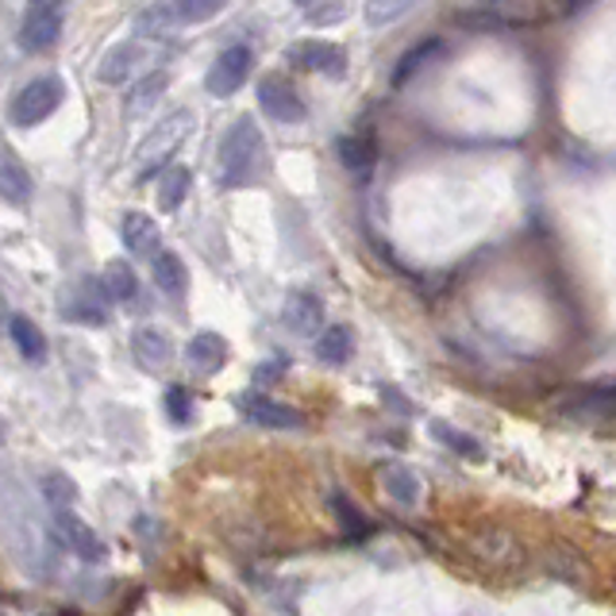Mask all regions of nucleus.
Segmentation results:
<instances>
[{"mask_svg": "<svg viewBox=\"0 0 616 616\" xmlns=\"http://www.w3.org/2000/svg\"><path fill=\"white\" fill-rule=\"evenodd\" d=\"M262 166H266V139H262V128L251 120V116H239L232 128L224 131L216 146V189L224 193H236V189H247L259 181Z\"/></svg>", "mask_w": 616, "mask_h": 616, "instance_id": "1", "label": "nucleus"}, {"mask_svg": "<svg viewBox=\"0 0 616 616\" xmlns=\"http://www.w3.org/2000/svg\"><path fill=\"white\" fill-rule=\"evenodd\" d=\"M193 120H197V116L189 112V108H178V112H170L166 120H158L151 131H146L143 143L135 146L139 181L154 178L158 170H166V166H170V158L178 154V146L186 143L189 131H193Z\"/></svg>", "mask_w": 616, "mask_h": 616, "instance_id": "2", "label": "nucleus"}, {"mask_svg": "<svg viewBox=\"0 0 616 616\" xmlns=\"http://www.w3.org/2000/svg\"><path fill=\"white\" fill-rule=\"evenodd\" d=\"M4 535H9V547H16V562L27 574H47V532L39 528V520L32 512L20 509L16 497L4 501Z\"/></svg>", "mask_w": 616, "mask_h": 616, "instance_id": "3", "label": "nucleus"}, {"mask_svg": "<svg viewBox=\"0 0 616 616\" xmlns=\"http://www.w3.org/2000/svg\"><path fill=\"white\" fill-rule=\"evenodd\" d=\"M62 100H66L62 78H55V73H47V78H32L9 105L12 128H39L43 120H50V116L62 108Z\"/></svg>", "mask_w": 616, "mask_h": 616, "instance_id": "4", "label": "nucleus"}, {"mask_svg": "<svg viewBox=\"0 0 616 616\" xmlns=\"http://www.w3.org/2000/svg\"><path fill=\"white\" fill-rule=\"evenodd\" d=\"M66 27V4L55 0H27L24 24H20V47L32 50V55H47L58 39H62Z\"/></svg>", "mask_w": 616, "mask_h": 616, "instance_id": "5", "label": "nucleus"}, {"mask_svg": "<svg viewBox=\"0 0 616 616\" xmlns=\"http://www.w3.org/2000/svg\"><path fill=\"white\" fill-rule=\"evenodd\" d=\"M251 66H254V50L244 47V43L220 50L216 62H212L209 73H204V90H209L212 97H236V93L247 85Z\"/></svg>", "mask_w": 616, "mask_h": 616, "instance_id": "6", "label": "nucleus"}, {"mask_svg": "<svg viewBox=\"0 0 616 616\" xmlns=\"http://www.w3.org/2000/svg\"><path fill=\"white\" fill-rule=\"evenodd\" d=\"M105 297H108V289L100 277H78L62 297V317L78 320V324H90V328H105L108 324Z\"/></svg>", "mask_w": 616, "mask_h": 616, "instance_id": "7", "label": "nucleus"}, {"mask_svg": "<svg viewBox=\"0 0 616 616\" xmlns=\"http://www.w3.org/2000/svg\"><path fill=\"white\" fill-rule=\"evenodd\" d=\"M239 413L254 424V428L266 431H300L305 428V413H297L293 405H282V401L266 398V393H239Z\"/></svg>", "mask_w": 616, "mask_h": 616, "instance_id": "8", "label": "nucleus"}, {"mask_svg": "<svg viewBox=\"0 0 616 616\" xmlns=\"http://www.w3.org/2000/svg\"><path fill=\"white\" fill-rule=\"evenodd\" d=\"M154 62V55L151 50L143 47V35L139 39H123V43H116L112 50H108L105 58H100V66H97V78L105 85H123V82H131L143 66H151Z\"/></svg>", "mask_w": 616, "mask_h": 616, "instance_id": "9", "label": "nucleus"}, {"mask_svg": "<svg viewBox=\"0 0 616 616\" xmlns=\"http://www.w3.org/2000/svg\"><path fill=\"white\" fill-rule=\"evenodd\" d=\"M289 66L305 73H328V78H343L347 73V55L328 39H300L289 47Z\"/></svg>", "mask_w": 616, "mask_h": 616, "instance_id": "10", "label": "nucleus"}, {"mask_svg": "<svg viewBox=\"0 0 616 616\" xmlns=\"http://www.w3.org/2000/svg\"><path fill=\"white\" fill-rule=\"evenodd\" d=\"M259 105H262V112L277 123H300L308 116L305 97H300L285 78H266V82H259Z\"/></svg>", "mask_w": 616, "mask_h": 616, "instance_id": "11", "label": "nucleus"}, {"mask_svg": "<svg viewBox=\"0 0 616 616\" xmlns=\"http://www.w3.org/2000/svg\"><path fill=\"white\" fill-rule=\"evenodd\" d=\"M55 528H58V540H62V544L70 547V552L78 555L82 562H100L108 555L105 540H100V535L93 532L82 517H73L70 509L55 512Z\"/></svg>", "mask_w": 616, "mask_h": 616, "instance_id": "12", "label": "nucleus"}, {"mask_svg": "<svg viewBox=\"0 0 616 616\" xmlns=\"http://www.w3.org/2000/svg\"><path fill=\"white\" fill-rule=\"evenodd\" d=\"M120 239L135 259H154L158 247H163V232H158V220L151 212H123L120 216Z\"/></svg>", "mask_w": 616, "mask_h": 616, "instance_id": "13", "label": "nucleus"}, {"mask_svg": "<svg viewBox=\"0 0 616 616\" xmlns=\"http://www.w3.org/2000/svg\"><path fill=\"white\" fill-rule=\"evenodd\" d=\"M131 355H135V366L146 374H158L170 366L174 358V340L163 332V328H139L135 335H131Z\"/></svg>", "mask_w": 616, "mask_h": 616, "instance_id": "14", "label": "nucleus"}, {"mask_svg": "<svg viewBox=\"0 0 616 616\" xmlns=\"http://www.w3.org/2000/svg\"><path fill=\"white\" fill-rule=\"evenodd\" d=\"M282 324L289 328L293 335H312L320 324H324V300L308 289L289 293V297H285V308H282Z\"/></svg>", "mask_w": 616, "mask_h": 616, "instance_id": "15", "label": "nucleus"}, {"mask_svg": "<svg viewBox=\"0 0 616 616\" xmlns=\"http://www.w3.org/2000/svg\"><path fill=\"white\" fill-rule=\"evenodd\" d=\"M378 486H381V494L390 497L393 505H401V509H416V505H420V497H424L420 474H416L413 466H401V462H393V466H381Z\"/></svg>", "mask_w": 616, "mask_h": 616, "instance_id": "16", "label": "nucleus"}, {"mask_svg": "<svg viewBox=\"0 0 616 616\" xmlns=\"http://www.w3.org/2000/svg\"><path fill=\"white\" fill-rule=\"evenodd\" d=\"M471 547L478 552V559L494 562V567H517L524 562V552H520L517 535H509L505 528H482L471 540Z\"/></svg>", "mask_w": 616, "mask_h": 616, "instance_id": "17", "label": "nucleus"}, {"mask_svg": "<svg viewBox=\"0 0 616 616\" xmlns=\"http://www.w3.org/2000/svg\"><path fill=\"white\" fill-rule=\"evenodd\" d=\"M186 363L193 366L201 378H212V374L220 370V366L227 363V343L224 335L216 332H197L193 340L186 343Z\"/></svg>", "mask_w": 616, "mask_h": 616, "instance_id": "18", "label": "nucleus"}, {"mask_svg": "<svg viewBox=\"0 0 616 616\" xmlns=\"http://www.w3.org/2000/svg\"><path fill=\"white\" fill-rule=\"evenodd\" d=\"M32 174H27V166L20 163V154L12 151V146H4V154H0V197L9 204H27L32 201Z\"/></svg>", "mask_w": 616, "mask_h": 616, "instance_id": "19", "label": "nucleus"}, {"mask_svg": "<svg viewBox=\"0 0 616 616\" xmlns=\"http://www.w3.org/2000/svg\"><path fill=\"white\" fill-rule=\"evenodd\" d=\"M151 277H154V289L166 293V297H181L189 285V270L186 262L178 259L174 251H158L151 259Z\"/></svg>", "mask_w": 616, "mask_h": 616, "instance_id": "20", "label": "nucleus"}, {"mask_svg": "<svg viewBox=\"0 0 616 616\" xmlns=\"http://www.w3.org/2000/svg\"><path fill=\"white\" fill-rule=\"evenodd\" d=\"M166 90H170V73H166V70L146 73L143 82H139L135 90L123 97V116H131V120H135V116H143L146 108H154V100L163 97Z\"/></svg>", "mask_w": 616, "mask_h": 616, "instance_id": "21", "label": "nucleus"}, {"mask_svg": "<svg viewBox=\"0 0 616 616\" xmlns=\"http://www.w3.org/2000/svg\"><path fill=\"white\" fill-rule=\"evenodd\" d=\"M9 335L27 363H43L47 358V335L39 332V324H32V317H20V312L9 317Z\"/></svg>", "mask_w": 616, "mask_h": 616, "instance_id": "22", "label": "nucleus"}, {"mask_svg": "<svg viewBox=\"0 0 616 616\" xmlns=\"http://www.w3.org/2000/svg\"><path fill=\"white\" fill-rule=\"evenodd\" d=\"M317 358L324 366H343V363H351V355H355V332H351L347 324H335V328H328L324 335L317 340Z\"/></svg>", "mask_w": 616, "mask_h": 616, "instance_id": "23", "label": "nucleus"}, {"mask_svg": "<svg viewBox=\"0 0 616 616\" xmlns=\"http://www.w3.org/2000/svg\"><path fill=\"white\" fill-rule=\"evenodd\" d=\"M189 189H193V170L189 166H166L163 178H158V209L163 212H174L181 201L189 197Z\"/></svg>", "mask_w": 616, "mask_h": 616, "instance_id": "24", "label": "nucleus"}, {"mask_svg": "<svg viewBox=\"0 0 616 616\" xmlns=\"http://www.w3.org/2000/svg\"><path fill=\"white\" fill-rule=\"evenodd\" d=\"M570 413L578 416H613L616 413V386H590V390H578L567 401Z\"/></svg>", "mask_w": 616, "mask_h": 616, "instance_id": "25", "label": "nucleus"}, {"mask_svg": "<svg viewBox=\"0 0 616 616\" xmlns=\"http://www.w3.org/2000/svg\"><path fill=\"white\" fill-rule=\"evenodd\" d=\"M39 494L55 512L73 509V501H78V482H73L70 474H62V471H50V474H43V478H39Z\"/></svg>", "mask_w": 616, "mask_h": 616, "instance_id": "26", "label": "nucleus"}, {"mask_svg": "<svg viewBox=\"0 0 616 616\" xmlns=\"http://www.w3.org/2000/svg\"><path fill=\"white\" fill-rule=\"evenodd\" d=\"M100 282H105V289H108V300H135V293H139V277H135V270L128 266L123 259H112L105 266V274H100Z\"/></svg>", "mask_w": 616, "mask_h": 616, "instance_id": "27", "label": "nucleus"}, {"mask_svg": "<svg viewBox=\"0 0 616 616\" xmlns=\"http://www.w3.org/2000/svg\"><path fill=\"white\" fill-rule=\"evenodd\" d=\"M424 0H366L363 4V16L370 27H390L398 24L401 16H408V12L420 9Z\"/></svg>", "mask_w": 616, "mask_h": 616, "instance_id": "28", "label": "nucleus"}, {"mask_svg": "<svg viewBox=\"0 0 616 616\" xmlns=\"http://www.w3.org/2000/svg\"><path fill=\"white\" fill-rule=\"evenodd\" d=\"M340 151V163L347 166L351 174H370L374 170V143L366 135H343L335 143Z\"/></svg>", "mask_w": 616, "mask_h": 616, "instance_id": "29", "label": "nucleus"}, {"mask_svg": "<svg viewBox=\"0 0 616 616\" xmlns=\"http://www.w3.org/2000/svg\"><path fill=\"white\" fill-rule=\"evenodd\" d=\"M428 431H431V436H436L443 447H451L454 454H462V459H474V462H478L482 454H486V451H482L478 439L466 436V431H459V428H451V424H447V420H431V424H428Z\"/></svg>", "mask_w": 616, "mask_h": 616, "instance_id": "30", "label": "nucleus"}, {"mask_svg": "<svg viewBox=\"0 0 616 616\" xmlns=\"http://www.w3.org/2000/svg\"><path fill=\"white\" fill-rule=\"evenodd\" d=\"M439 47H443L439 39H424V43H416L408 55H401L398 58V70H393V85H405L413 73H420V66H428L431 58L439 55Z\"/></svg>", "mask_w": 616, "mask_h": 616, "instance_id": "31", "label": "nucleus"}, {"mask_svg": "<svg viewBox=\"0 0 616 616\" xmlns=\"http://www.w3.org/2000/svg\"><path fill=\"white\" fill-rule=\"evenodd\" d=\"M232 0H170V12L178 24H204V20L220 16Z\"/></svg>", "mask_w": 616, "mask_h": 616, "instance_id": "32", "label": "nucleus"}, {"mask_svg": "<svg viewBox=\"0 0 616 616\" xmlns=\"http://www.w3.org/2000/svg\"><path fill=\"white\" fill-rule=\"evenodd\" d=\"M547 570H552L555 578H562V582H574V585L590 578L585 559L578 552H570V547H552V555H547Z\"/></svg>", "mask_w": 616, "mask_h": 616, "instance_id": "33", "label": "nucleus"}, {"mask_svg": "<svg viewBox=\"0 0 616 616\" xmlns=\"http://www.w3.org/2000/svg\"><path fill=\"white\" fill-rule=\"evenodd\" d=\"M332 509H335V517L343 520V528H347V535H366V520H363V512L355 509V505L347 501V494H340V489H335L332 494Z\"/></svg>", "mask_w": 616, "mask_h": 616, "instance_id": "34", "label": "nucleus"}, {"mask_svg": "<svg viewBox=\"0 0 616 616\" xmlns=\"http://www.w3.org/2000/svg\"><path fill=\"white\" fill-rule=\"evenodd\" d=\"M166 413H170L174 424H189L193 420V398H189L181 386H174V390L166 393Z\"/></svg>", "mask_w": 616, "mask_h": 616, "instance_id": "35", "label": "nucleus"}, {"mask_svg": "<svg viewBox=\"0 0 616 616\" xmlns=\"http://www.w3.org/2000/svg\"><path fill=\"white\" fill-rule=\"evenodd\" d=\"M308 20H312V24H335V20H347V4H332V9L328 12H308Z\"/></svg>", "mask_w": 616, "mask_h": 616, "instance_id": "36", "label": "nucleus"}, {"mask_svg": "<svg viewBox=\"0 0 616 616\" xmlns=\"http://www.w3.org/2000/svg\"><path fill=\"white\" fill-rule=\"evenodd\" d=\"M562 4H567V9H582L585 0H562Z\"/></svg>", "mask_w": 616, "mask_h": 616, "instance_id": "37", "label": "nucleus"}, {"mask_svg": "<svg viewBox=\"0 0 616 616\" xmlns=\"http://www.w3.org/2000/svg\"><path fill=\"white\" fill-rule=\"evenodd\" d=\"M293 4H300V9H308V4H317V0H293Z\"/></svg>", "mask_w": 616, "mask_h": 616, "instance_id": "38", "label": "nucleus"}, {"mask_svg": "<svg viewBox=\"0 0 616 616\" xmlns=\"http://www.w3.org/2000/svg\"><path fill=\"white\" fill-rule=\"evenodd\" d=\"M55 4H70V0H55Z\"/></svg>", "mask_w": 616, "mask_h": 616, "instance_id": "39", "label": "nucleus"}]
</instances>
